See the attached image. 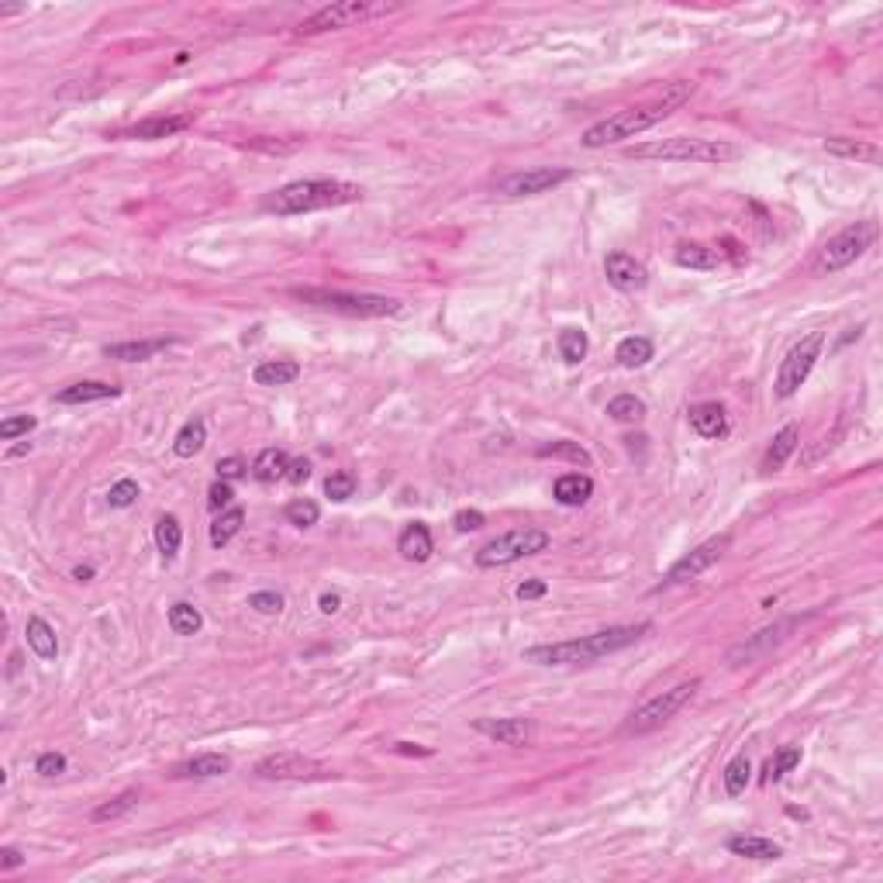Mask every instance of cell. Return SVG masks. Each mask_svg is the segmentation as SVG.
<instances>
[{
    "mask_svg": "<svg viewBox=\"0 0 883 883\" xmlns=\"http://www.w3.org/2000/svg\"><path fill=\"white\" fill-rule=\"evenodd\" d=\"M749 773H752L749 760H745V756H735V760L725 766V794H729V797H742L745 787H749Z\"/></svg>",
    "mask_w": 883,
    "mask_h": 883,
    "instance_id": "ab89813d",
    "label": "cell"
},
{
    "mask_svg": "<svg viewBox=\"0 0 883 883\" xmlns=\"http://www.w3.org/2000/svg\"><path fill=\"white\" fill-rule=\"evenodd\" d=\"M721 246H725V256H729V259H731V263H735V266L749 263V256H745V252H742V246H739V242H735V238H725V242H721Z\"/></svg>",
    "mask_w": 883,
    "mask_h": 883,
    "instance_id": "db71d44e",
    "label": "cell"
},
{
    "mask_svg": "<svg viewBox=\"0 0 883 883\" xmlns=\"http://www.w3.org/2000/svg\"><path fill=\"white\" fill-rule=\"evenodd\" d=\"M283 518H287L290 525H297V528H310V525H318L321 508H318L314 500H308V497H297V500H290V504H287Z\"/></svg>",
    "mask_w": 883,
    "mask_h": 883,
    "instance_id": "f35d334b",
    "label": "cell"
},
{
    "mask_svg": "<svg viewBox=\"0 0 883 883\" xmlns=\"http://www.w3.org/2000/svg\"><path fill=\"white\" fill-rule=\"evenodd\" d=\"M248 607H256L259 615H279L283 611V597L277 590H259V594L248 597Z\"/></svg>",
    "mask_w": 883,
    "mask_h": 883,
    "instance_id": "f6af8a7d",
    "label": "cell"
},
{
    "mask_svg": "<svg viewBox=\"0 0 883 883\" xmlns=\"http://www.w3.org/2000/svg\"><path fill=\"white\" fill-rule=\"evenodd\" d=\"M356 201H363V186L359 184H345V180H294V184L266 194L263 211L290 217V215H310V211H325V207H342V204H356Z\"/></svg>",
    "mask_w": 883,
    "mask_h": 883,
    "instance_id": "3957f363",
    "label": "cell"
},
{
    "mask_svg": "<svg viewBox=\"0 0 883 883\" xmlns=\"http://www.w3.org/2000/svg\"><path fill=\"white\" fill-rule=\"evenodd\" d=\"M166 345H173V339L121 342V345H108V349H104V356H108V359H124V363H142V359H152L155 352H163Z\"/></svg>",
    "mask_w": 883,
    "mask_h": 883,
    "instance_id": "4316f807",
    "label": "cell"
},
{
    "mask_svg": "<svg viewBox=\"0 0 883 883\" xmlns=\"http://www.w3.org/2000/svg\"><path fill=\"white\" fill-rule=\"evenodd\" d=\"M545 590H549L545 587V580H528V583L518 587V597H521V601H535V597H545Z\"/></svg>",
    "mask_w": 883,
    "mask_h": 883,
    "instance_id": "f5cc1de1",
    "label": "cell"
},
{
    "mask_svg": "<svg viewBox=\"0 0 883 883\" xmlns=\"http://www.w3.org/2000/svg\"><path fill=\"white\" fill-rule=\"evenodd\" d=\"M287 480H290V483H308L310 480V463H308V459H290V466H287Z\"/></svg>",
    "mask_w": 883,
    "mask_h": 883,
    "instance_id": "816d5d0a",
    "label": "cell"
},
{
    "mask_svg": "<svg viewBox=\"0 0 883 883\" xmlns=\"http://www.w3.org/2000/svg\"><path fill=\"white\" fill-rule=\"evenodd\" d=\"M483 525H487L483 511H473V508L456 511V518H452V528H456V531H477V528H483Z\"/></svg>",
    "mask_w": 883,
    "mask_h": 883,
    "instance_id": "f907efd6",
    "label": "cell"
},
{
    "mask_svg": "<svg viewBox=\"0 0 883 883\" xmlns=\"http://www.w3.org/2000/svg\"><path fill=\"white\" fill-rule=\"evenodd\" d=\"M725 549H729V535H721V539H711V542L698 545L694 552H687L683 559H677L673 566H669V573L663 576V583H659V590L663 587H677V583H687V580H698L704 570H711L718 559L725 556Z\"/></svg>",
    "mask_w": 883,
    "mask_h": 883,
    "instance_id": "4fadbf2b",
    "label": "cell"
},
{
    "mask_svg": "<svg viewBox=\"0 0 883 883\" xmlns=\"http://www.w3.org/2000/svg\"><path fill=\"white\" fill-rule=\"evenodd\" d=\"M690 428L700 438H725L729 435V415L718 401H704L690 407Z\"/></svg>",
    "mask_w": 883,
    "mask_h": 883,
    "instance_id": "ac0fdd59",
    "label": "cell"
},
{
    "mask_svg": "<svg viewBox=\"0 0 883 883\" xmlns=\"http://www.w3.org/2000/svg\"><path fill=\"white\" fill-rule=\"evenodd\" d=\"M552 494H556L559 504L580 508V504H587L590 494H594V480H590L587 473H562V477L556 480V487H552Z\"/></svg>",
    "mask_w": 883,
    "mask_h": 883,
    "instance_id": "7402d4cb",
    "label": "cell"
},
{
    "mask_svg": "<svg viewBox=\"0 0 883 883\" xmlns=\"http://www.w3.org/2000/svg\"><path fill=\"white\" fill-rule=\"evenodd\" d=\"M73 576H77V580H90L93 570H90V566H79V570H73Z\"/></svg>",
    "mask_w": 883,
    "mask_h": 883,
    "instance_id": "680465c9",
    "label": "cell"
},
{
    "mask_svg": "<svg viewBox=\"0 0 883 883\" xmlns=\"http://www.w3.org/2000/svg\"><path fill=\"white\" fill-rule=\"evenodd\" d=\"M135 804H139V791H124L121 797H114V801L97 807V811H93V822H114V818H124Z\"/></svg>",
    "mask_w": 883,
    "mask_h": 883,
    "instance_id": "60d3db41",
    "label": "cell"
},
{
    "mask_svg": "<svg viewBox=\"0 0 883 883\" xmlns=\"http://www.w3.org/2000/svg\"><path fill=\"white\" fill-rule=\"evenodd\" d=\"M797 442H801V428H797V425H783V428L773 435V446H770L766 459H762V469H780V466L794 456Z\"/></svg>",
    "mask_w": 883,
    "mask_h": 883,
    "instance_id": "83f0119b",
    "label": "cell"
},
{
    "mask_svg": "<svg viewBox=\"0 0 883 883\" xmlns=\"http://www.w3.org/2000/svg\"><path fill=\"white\" fill-rule=\"evenodd\" d=\"M248 466L242 456H225V459H217V480H238V477H246Z\"/></svg>",
    "mask_w": 883,
    "mask_h": 883,
    "instance_id": "bcb514c9",
    "label": "cell"
},
{
    "mask_svg": "<svg viewBox=\"0 0 883 883\" xmlns=\"http://www.w3.org/2000/svg\"><path fill=\"white\" fill-rule=\"evenodd\" d=\"M825 152L838 155V159H856V163H869L877 166L883 159L880 145L867 139H846V135H836V139H825Z\"/></svg>",
    "mask_w": 883,
    "mask_h": 883,
    "instance_id": "d6986e66",
    "label": "cell"
},
{
    "mask_svg": "<svg viewBox=\"0 0 883 883\" xmlns=\"http://www.w3.org/2000/svg\"><path fill=\"white\" fill-rule=\"evenodd\" d=\"M545 549H549V531H542V528H514V531H504V535H497L494 542L483 545L477 552V566H483V570L511 566L518 559L545 552Z\"/></svg>",
    "mask_w": 883,
    "mask_h": 883,
    "instance_id": "8992f818",
    "label": "cell"
},
{
    "mask_svg": "<svg viewBox=\"0 0 883 883\" xmlns=\"http://www.w3.org/2000/svg\"><path fill=\"white\" fill-rule=\"evenodd\" d=\"M204 442H207V425H204L201 418H190L180 428V435L173 438V452L180 456V459H190V456H197V452L204 449Z\"/></svg>",
    "mask_w": 883,
    "mask_h": 883,
    "instance_id": "4dcf8cb0",
    "label": "cell"
},
{
    "mask_svg": "<svg viewBox=\"0 0 883 883\" xmlns=\"http://www.w3.org/2000/svg\"><path fill=\"white\" fill-rule=\"evenodd\" d=\"M135 500H139V483H135V480H118L108 490L110 508H131Z\"/></svg>",
    "mask_w": 883,
    "mask_h": 883,
    "instance_id": "ee69618b",
    "label": "cell"
},
{
    "mask_svg": "<svg viewBox=\"0 0 883 883\" xmlns=\"http://www.w3.org/2000/svg\"><path fill=\"white\" fill-rule=\"evenodd\" d=\"M25 636H28V646L38 659H56L59 652V642H56V628L48 625L46 618H28L25 625Z\"/></svg>",
    "mask_w": 883,
    "mask_h": 883,
    "instance_id": "d4e9b609",
    "label": "cell"
},
{
    "mask_svg": "<svg viewBox=\"0 0 883 883\" xmlns=\"http://www.w3.org/2000/svg\"><path fill=\"white\" fill-rule=\"evenodd\" d=\"M673 259H677V266H683V269L711 273V269L721 266V252H718V248H708V246H698V242H683V246L673 252Z\"/></svg>",
    "mask_w": 883,
    "mask_h": 883,
    "instance_id": "603a6c76",
    "label": "cell"
},
{
    "mask_svg": "<svg viewBox=\"0 0 883 883\" xmlns=\"http://www.w3.org/2000/svg\"><path fill=\"white\" fill-rule=\"evenodd\" d=\"M604 273H607V283L625 290V294H636V290H642L649 283L646 266L638 263L636 256H628V252H611L604 259Z\"/></svg>",
    "mask_w": 883,
    "mask_h": 883,
    "instance_id": "5bb4252c",
    "label": "cell"
},
{
    "mask_svg": "<svg viewBox=\"0 0 883 883\" xmlns=\"http://www.w3.org/2000/svg\"><path fill=\"white\" fill-rule=\"evenodd\" d=\"M201 611L194 604H186V601H176V604L170 607V628L173 636H197L201 632Z\"/></svg>",
    "mask_w": 883,
    "mask_h": 883,
    "instance_id": "e575fe53",
    "label": "cell"
},
{
    "mask_svg": "<svg viewBox=\"0 0 883 883\" xmlns=\"http://www.w3.org/2000/svg\"><path fill=\"white\" fill-rule=\"evenodd\" d=\"M822 345H825V331H811V335H804V339L794 345L791 352L783 356V363H780V373H776V397H794L797 390L804 387V380L811 376V370H815V363H818V356H822Z\"/></svg>",
    "mask_w": 883,
    "mask_h": 883,
    "instance_id": "9c48e42d",
    "label": "cell"
},
{
    "mask_svg": "<svg viewBox=\"0 0 883 883\" xmlns=\"http://www.w3.org/2000/svg\"><path fill=\"white\" fill-rule=\"evenodd\" d=\"M287 466H290V459H287L283 449H263L256 456V463H252V477L259 483L287 480Z\"/></svg>",
    "mask_w": 883,
    "mask_h": 883,
    "instance_id": "f1b7e54d",
    "label": "cell"
},
{
    "mask_svg": "<svg viewBox=\"0 0 883 883\" xmlns=\"http://www.w3.org/2000/svg\"><path fill=\"white\" fill-rule=\"evenodd\" d=\"M387 11H394V7H387V4H370V0H339V4H328V7H321V11H314L308 21H300V28L297 31L318 35V31L349 28V25H359V21L376 17V15H387Z\"/></svg>",
    "mask_w": 883,
    "mask_h": 883,
    "instance_id": "30bf717a",
    "label": "cell"
},
{
    "mask_svg": "<svg viewBox=\"0 0 883 883\" xmlns=\"http://www.w3.org/2000/svg\"><path fill=\"white\" fill-rule=\"evenodd\" d=\"M300 304L321 310H335V314H349V318H390L401 314V300L380 294H342V290H328V287H300L290 290Z\"/></svg>",
    "mask_w": 883,
    "mask_h": 883,
    "instance_id": "5b68a950",
    "label": "cell"
},
{
    "mask_svg": "<svg viewBox=\"0 0 883 883\" xmlns=\"http://www.w3.org/2000/svg\"><path fill=\"white\" fill-rule=\"evenodd\" d=\"M652 342L642 339V335H628V339L618 342V352H615V359H618L625 370H638V366H646L652 359Z\"/></svg>",
    "mask_w": 883,
    "mask_h": 883,
    "instance_id": "1f68e13d",
    "label": "cell"
},
{
    "mask_svg": "<svg viewBox=\"0 0 883 883\" xmlns=\"http://www.w3.org/2000/svg\"><path fill=\"white\" fill-rule=\"evenodd\" d=\"M242 521H246V511L242 508H228V511L217 518L215 525H211V545L215 549H221V545H228L242 531Z\"/></svg>",
    "mask_w": 883,
    "mask_h": 883,
    "instance_id": "d590c367",
    "label": "cell"
},
{
    "mask_svg": "<svg viewBox=\"0 0 883 883\" xmlns=\"http://www.w3.org/2000/svg\"><path fill=\"white\" fill-rule=\"evenodd\" d=\"M21 863H25V859H21V853H17V849H11V846L0 853V869H15V867H21Z\"/></svg>",
    "mask_w": 883,
    "mask_h": 883,
    "instance_id": "11a10c76",
    "label": "cell"
},
{
    "mask_svg": "<svg viewBox=\"0 0 883 883\" xmlns=\"http://www.w3.org/2000/svg\"><path fill=\"white\" fill-rule=\"evenodd\" d=\"M473 729L483 731L487 739H494L500 745H514V749L531 742V725L525 718H480Z\"/></svg>",
    "mask_w": 883,
    "mask_h": 883,
    "instance_id": "9a60e30c",
    "label": "cell"
},
{
    "mask_svg": "<svg viewBox=\"0 0 883 883\" xmlns=\"http://www.w3.org/2000/svg\"><path fill=\"white\" fill-rule=\"evenodd\" d=\"M797 762H801V749L797 745H783L773 760H770V766H766V783H776L783 773H791Z\"/></svg>",
    "mask_w": 883,
    "mask_h": 883,
    "instance_id": "b9f144b4",
    "label": "cell"
},
{
    "mask_svg": "<svg viewBox=\"0 0 883 883\" xmlns=\"http://www.w3.org/2000/svg\"><path fill=\"white\" fill-rule=\"evenodd\" d=\"M694 93V83H673L663 97H656L649 104H638V108H625L618 114H611L604 121L590 124L583 131V145L587 149H604V145H615V142L636 139L638 131H649L652 124L667 121L673 110H680Z\"/></svg>",
    "mask_w": 883,
    "mask_h": 883,
    "instance_id": "7a4b0ae2",
    "label": "cell"
},
{
    "mask_svg": "<svg viewBox=\"0 0 883 883\" xmlns=\"http://www.w3.org/2000/svg\"><path fill=\"white\" fill-rule=\"evenodd\" d=\"M607 415L615 421H621V425H636V421L646 418V404L638 401V397H632V394H621V397H615V401L607 404Z\"/></svg>",
    "mask_w": 883,
    "mask_h": 883,
    "instance_id": "74e56055",
    "label": "cell"
},
{
    "mask_svg": "<svg viewBox=\"0 0 883 883\" xmlns=\"http://www.w3.org/2000/svg\"><path fill=\"white\" fill-rule=\"evenodd\" d=\"M652 632L649 621L638 625H615L604 632H594L583 638H570V642H545V646H531L525 649V663H539V667H576V663H597L611 652L628 649L632 642Z\"/></svg>",
    "mask_w": 883,
    "mask_h": 883,
    "instance_id": "6da1fadb",
    "label": "cell"
},
{
    "mask_svg": "<svg viewBox=\"0 0 883 883\" xmlns=\"http://www.w3.org/2000/svg\"><path fill=\"white\" fill-rule=\"evenodd\" d=\"M587 352H590L587 331H580V328H562V331H559V356L566 359L570 366L583 363Z\"/></svg>",
    "mask_w": 883,
    "mask_h": 883,
    "instance_id": "836d02e7",
    "label": "cell"
},
{
    "mask_svg": "<svg viewBox=\"0 0 883 883\" xmlns=\"http://www.w3.org/2000/svg\"><path fill=\"white\" fill-rule=\"evenodd\" d=\"M397 552H401L404 559H411V562H425V559H432L435 542H432V531H428V525H425V521H415V525L404 528L401 539H397Z\"/></svg>",
    "mask_w": 883,
    "mask_h": 883,
    "instance_id": "ffe728a7",
    "label": "cell"
},
{
    "mask_svg": "<svg viewBox=\"0 0 883 883\" xmlns=\"http://www.w3.org/2000/svg\"><path fill=\"white\" fill-rule=\"evenodd\" d=\"M573 176V170H562V166H539V170H521L511 173L497 184V194L504 197H535V194H545L552 186L566 184Z\"/></svg>",
    "mask_w": 883,
    "mask_h": 883,
    "instance_id": "7c38bea8",
    "label": "cell"
},
{
    "mask_svg": "<svg viewBox=\"0 0 883 883\" xmlns=\"http://www.w3.org/2000/svg\"><path fill=\"white\" fill-rule=\"evenodd\" d=\"M535 452H539L542 459H566V463H576V466L590 463V452L583 449L580 442H566V438H562V442H542Z\"/></svg>",
    "mask_w": 883,
    "mask_h": 883,
    "instance_id": "8d00e7d4",
    "label": "cell"
},
{
    "mask_svg": "<svg viewBox=\"0 0 883 883\" xmlns=\"http://www.w3.org/2000/svg\"><path fill=\"white\" fill-rule=\"evenodd\" d=\"M297 376H300V366L290 359H269V363H259L252 370V380L259 387H283V384H294Z\"/></svg>",
    "mask_w": 883,
    "mask_h": 883,
    "instance_id": "cb8c5ba5",
    "label": "cell"
},
{
    "mask_svg": "<svg viewBox=\"0 0 883 883\" xmlns=\"http://www.w3.org/2000/svg\"><path fill=\"white\" fill-rule=\"evenodd\" d=\"M232 770V760L221 756V752H204V756H194V760L180 762L173 776H225Z\"/></svg>",
    "mask_w": 883,
    "mask_h": 883,
    "instance_id": "484cf974",
    "label": "cell"
},
{
    "mask_svg": "<svg viewBox=\"0 0 883 883\" xmlns=\"http://www.w3.org/2000/svg\"><path fill=\"white\" fill-rule=\"evenodd\" d=\"M31 428H35V418H31V415H17V418L0 421V438L11 442V438H17V435H28Z\"/></svg>",
    "mask_w": 883,
    "mask_h": 883,
    "instance_id": "7dc6e473",
    "label": "cell"
},
{
    "mask_svg": "<svg viewBox=\"0 0 883 883\" xmlns=\"http://www.w3.org/2000/svg\"><path fill=\"white\" fill-rule=\"evenodd\" d=\"M180 542H184V528H180V521H176L173 514H163L159 525H155V545H159L163 559L176 556V552H180Z\"/></svg>",
    "mask_w": 883,
    "mask_h": 883,
    "instance_id": "d6a6232c",
    "label": "cell"
},
{
    "mask_svg": "<svg viewBox=\"0 0 883 883\" xmlns=\"http://www.w3.org/2000/svg\"><path fill=\"white\" fill-rule=\"evenodd\" d=\"M628 155L632 159H663V163H735V159H742V149L735 142L677 135V139H656L646 142V145H636V149H628Z\"/></svg>",
    "mask_w": 883,
    "mask_h": 883,
    "instance_id": "277c9868",
    "label": "cell"
},
{
    "mask_svg": "<svg viewBox=\"0 0 883 883\" xmlns=\"http://www.w3.org/2000/svg\"><path fill=\"white\" fill-rule=\"evenodd\" d=\"M877 242V221H856L849 228H842L836 238H828V246L818 252V273H838L846 266H853L869 246Z\"/></svg>",
    "mask_w": 883,
    "mask_h": 883,
    "instance_id": "ba28073f",
    "label": "cell"
},
{
    "mask_svg": "<svg viewBox=\"0 0 883 883\" xmlns=\"http://www.w3.org/2000/svg\"><path fill=\"white\" fill-rule=\"evenodd\" d=\"M232 483L228 480H217V483H211V490H207V508L211 511H221V508H228L232 504Z\"/></svg>",
    "mask_w": 883,
    "mask_h": 883,
    "instance_id": "681fc988",
    "label": "cell"
},
{
    "mask_svg": "<svg viewBox=\"0 0 883 883\" xmlns=\"http://www.w3.org/2000/svg\"><path fill=\"white\" fill-rule=\"evenodd\" d=\"M121 387L114 384H104V380H79L73 387H66L56 394L59 404H90V401H108V397H118Z\"/></svg>",
    "mask_w": 883,
    "mask_h": 883,
    "instance_id": "44dd1931",
    "label": "cell"
},
{
    "mask_svg": "<svg viewBox=\"0 0 883 883\" xmlns=\"http://www.w3.org/2000/svg\"><path fill=\"white\" fill-rule=\"evenodd\" d=\"M325 494L331 497V500H349V497L356 494V477H352L349 469L331 473V477L325 480Z\"/></svg>",
    "mask_w": 883,
    "mask_h": 883,
    "instance_id": "7bdbcfd3",
    "label": "cell"
},
{
    "mask_svg": "<svg viewBox=\"0 0 883 883\" xmlns=\"http://www.w3.org/2000/svg\"><path fill=\"white\" fill-rule=\"evenodd\" d=\"M339 594H321V601H318V607H321V615H335L339 611Z\"/></svg>",
    "mask_w": 883,
    "mask_h": 883,
    "instance_id": "9f6ffc18",
    "label": "cell"
},
{
    "mask_svg": "<svg viewBox=\"0 0 883 883\" xmlns=\"http://www.w3.org/2000/svg\"><path fill=\"white\" fill-rule=\"evenodd\" d=\"M35 773L38 776H59L66 773V756L62 752H42L35 762Z\"/></svg>",
    "mask_w": 883,
    "mask_h": 883,
    "instance_id": "c3c4849f",
    "label": "cell"
},
{
    "mask_svg": "<svg viewBox=\"0 0 883 883\" xmlns=\"http://www.w3.org/2000/svg\"><path fill=\"white\" fill-rule=\"evenodd\" d=\"M698 690H700V680L694 677V680H683V683H677V687L663 690V694H656V698L646 700L638 711H632V718L625 721V735H646V731L659 729V725L669 721V718L680 711L683 704L694 698Z\"/></svg>",
    "mask_w": 883,
    "mask_h": 883,
    "instance_id": "52a82bcc",
    "label": "cell"
},
{
    "mask_svg": "<svg viewBox=\"0 0 883 883\" xmlns=\"http://www.w3.org/2000/svg\"><path fill=\"white\" fill-rule=\"evenodd\" d=\"M729 853L745 856V859H780V846L762 836H731Z\"/></svg>",
    "mask_w": 883,
    "mask_h": 883,
    "instance_id": "f546056e",
    "label": "cell"
},
{
    "mask_svg": "<svg viewBox=\"0 0 883 883\" xmlns=\"http://www.w3.org/2000/svg\"><path fill=\"white\" fill-rule=\"evenodd\" d=\"M252 773L259 780H325V776H331V770L325 762L300 756V752H273V756L256 762Z\"/></svg>",
    "mask_w": 883,
    "mask_h": 883,
    "instance_id": "8fae6325",
    "label": "cell"
},
{
    "mask_svg": "<svg viewBox=\"0 0 883 883\" xmlns=\"http://www.w3.org/2000/svg\"><path fill=\"white\" fill-rule=\"evenodd\" d=\"M194 118L190 114H159V118H145V121L131 124L124 131V139H142V142H155V139H170L176 131L190 128Z\"/></svg>",
    "mask_w": 883,
    "mask_h": 883,
    "instance_id": "e0dca14e",
    "label": "cell"
},
{
    "mask_svg": "<svg viewBox=\"0 0 883 883\" xmlns=\"http://www.w3.org/2000/svg\"><path fill=\"white\" fill-rule=\"evenodd\" d=\"M397 752H418V756H428V749H418V745H411V742H401L397 745Z\"/></svg>",
    "mask_w": 883,
    "mask_h": 883,
    "instance_id": "6f0895ef",
    "label": "cell"
},
{
    "mask_svg": "<svg viewBox=\"0 0 883 883\" xmlns=\"http://www.w3.org/2000/svg\"><path fill=\"white\" fill-rule=\"evenodd\" d=\"M794 625H797V618H787L780 621V625H773V628H762V632H756V636L749 638V642H742L739 649L729 652V663L731 667H742V659L749 663V659H756V656H762V652L770 649V646H776V642H783L787 638V632H791Z\"/></svg>",
    "mask_w": 883,
    "mask_h": 883,
    "instance_id": "2e32d148",
    "label": "cell"
}]
</instances>
